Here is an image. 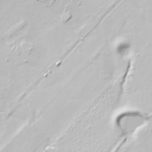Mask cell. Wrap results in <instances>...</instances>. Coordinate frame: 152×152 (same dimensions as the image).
Masks as SVG:
<instances>
[{
	"instance_id": "6da1fadb",
	"label": "cell",
	"mask_w": 152,
	"mask_h": 152,
	"mask_svg": "<svg viewBox=\"0 0 152 152\" xmlns=\"http://www.w3.org/2000/svg\"><path fill=\"white\" fill-rule=\"evenodd\" d=\"M40 2H43V4H45L46 6H50V5H52L56 0H39Z\"/></svg>"
}]
</instances>
